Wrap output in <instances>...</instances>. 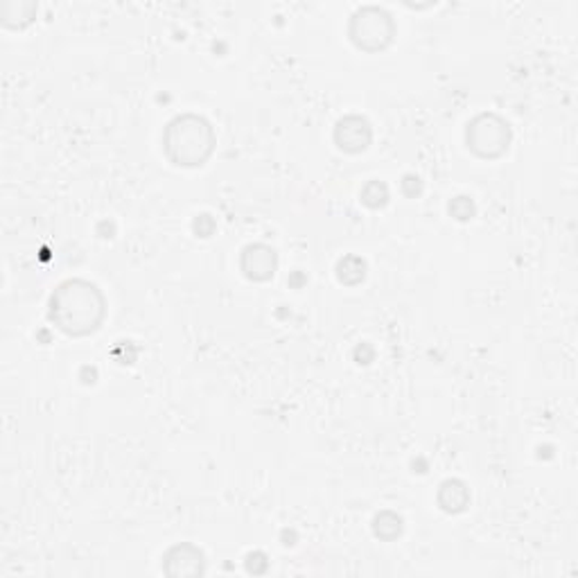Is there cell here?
<instances>
[{
  "mask_svg": "<svg viewBox=\"0 0 578 578\" xmlns=\"http://www.w3.org/2000/svg\"><path fill=\"white\" fill-rule=\"evenodd\" d=\"M211 129L204 121L200 118H179L177 123L170 125L168 132V149L179 147L170 157L179 166H200L211 151Z\"/></svg>",
  "mask_w": 578,
  "mask_h": 578,
  "instance_id": "7a4b0ae2",
  "label": "cell"
},
{
  "mask_svg": "<svg viewBox=\"0 0 578 578\" xmlns=\"http://www.w3.org/2000/svg\"><path fill=\"white\" fill-rule=\"evenodd\" d=\"M53 321L66 332L82 335L93 330L102 319V298L89 283H66L53 296Z\"/></svg>",
  "mask_w": 578,
  "mask_h": 578,
  "instance_id": "6da1fadb",
  "label": "cell"
},
{
  "mask_svg": "<svg viewBox=\"0 0 578 578\" xmlns=\"http://www.w3.org/2000/svg\"><path fill=\"white\" fill-rule=\"evenodd\" d=\"M468 143L481 157H497L509 147V127L495 115H481L468 132Z\"/></svg>",
  "mask_w": 578,
  "mask_h": 578,
  "instance_id": "3957f363",
  "label": "cell"
},
{
  "mask_svg": "<svg viewBox=\"0 0 578 578\" xmlns=\"http://www.w3.org/2000/svg\"><path fill=\"white\" fill-rule=\"evenodd\" d=\"M242 264H245L247 274L251 279L264 281L274 274L276 258H274V251H269L267 247H251V249H247Z\"/></svg>",
  "mask_w": 578,
  "mask_h": 578,
  "instance_id": "277c9868",
  "label": "cell"
}]
</instances>
